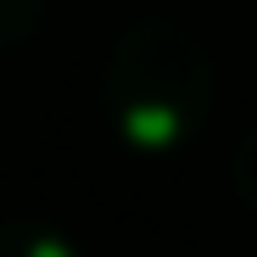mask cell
<instances>
[{
  "instance_id": "1",
  "label": "cell",
  "mask_w": 257,
  "mask_h": 257,
  "mask_svg": "<svg viewBox=\"0 0 257 257\" xmlns=\"http://www.w3.org/2000/svg\"><path fill=\"white\" fill-rule=\"evenodd\" d=\"M101 112L123 146L146 157L179 151L212 112V51L179 17L128 23L101 62Z\"/></svg>"
},
{
  "instance_id": "2",
  "label": "cell",
  "mask_w": 257,
  "mask_h": 257,
  "mask_svg": "<svg viewBox=\"0 0 257 257\" xmlns=\"http://www.w3.org/2000/svg\"><path fill=\"white\" fill-rule=\"evenodd\" d=\"M0 257H84L62 229L34 218H0Z\"/></svg>"
},
{
  "instance_id": "3",
  "label": "cell",
  "mask_w": 257,
  "mask_h": 257,
  "mask_svg": "<svg viewBox=\"0 0 257 257\" xmlns=\"http://www.w3.org/2000/svg\"><path fill=\"white\" fill-rule=\"evenodd\" d=\"M51 0H0V51H17L23 39L39 34Z\"/></svg>"
},
{
  "instance_id": "4",
  "label": "cell",
  "mask_w": 257,
  "mask_h": 257,
  "mask_svg": "<svg viewBox=\"0 0 257 257\" xmlns=\"http://www.w3.org/2000/svg\"><path fill=\"white\" fill-rule=\"evenodd\" d=\"M229 185H235L240 207L257 218V123L235 140V157H229Z\"/></svg>"
}]
</instances>
